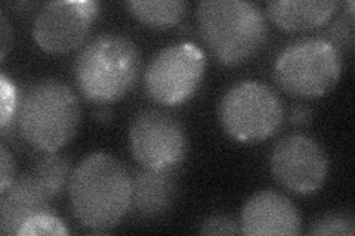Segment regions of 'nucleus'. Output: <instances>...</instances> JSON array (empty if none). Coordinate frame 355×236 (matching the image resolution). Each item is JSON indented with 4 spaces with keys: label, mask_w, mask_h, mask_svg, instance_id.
I'll return each mask as SVG.
<instances>
[{
    "label": "nucleus",
    "mask_w": 355,
    "mask_h": 236,
    "mask_svg": "<svg viewBox=\"0 0 355 236\" xmlns=\"http://www.w3.org/2000/svg\"><path fill=\"white\" fill-rule=\"evenodd\" d=\"M0 192L5 190L15 179V161L6 145H0Z\"/></svg>",
    "instance_id": "nucleus-22"
},
{
    "label": "nucleus",
    "mask_w": 355,
    "mask_h": 236,
    "mask_svg": "<svg viewBox=\"0 0 355 236\" xmlns=\"http://www.w3.org/2000/svg\"><path fill=\"white\" fill-rule=\"evenodd\" d=\"M129 146L141 167L171 170L184 161L188 138L182 121L172 112L150 108L133 117L129 127Z\"/></svg>",
    "instance_id": "nucleus-8"
},
{
    "label": "nucleus",
    "mask_w": 355,
    "mask_h": 236,
    "mask_svg": "<svg viewBox=\"0 0 355 236\" xmlns=\"http://www.w3.org/2000/svg\"><path fill=\"white\" fill-rule=\"evenodd\" d=\"M206 53L190 42L162 48L144 73V87L150 99L160 105H180L191 99L206 73Z\"/></svg>",
    "instance_id": "nucleus-7"
},
{
    "label": "nucleus",
    "mask_w": 355,
    "mask_h": 236,
    "mask_svg": "<svg viewBox=\"0 0 355 236\" xmlns=\"http://www.w3.org/2000/svg\"><path fill=\"white\" fill-rule=\"evenodd\" d=\"M309 235L315 236H352L355 233V221L351 211H330L320 216L311 224Z\"/></svg>",
    "instance_id": "nucleus-17"
},
{
    "label": "nucleus",
    "mask_w": 355,
    "mask_h": 236,
    "mask_svg": "<svg viewBox=\"0 0 355 236\" xmlns=\"http://www.w3.org/2000/svg\"><path fill=\"white\" fill-rule=\"evenodd\" d=\"M19 96L17 93L15 84L9 80V77L0 74V129L2 136H8L12 130L14 122H17Z\"/></svg>",
    "instance_id": "nucleus-19"
},
{
    "label": "nucleus",
    "mask_w": 355,
    "mask_h": 236,
    "mask_svg": "<svg viewBox=\"0 0 355 236\" xmlns=\"http://www.w3.org/2000/svg\"><path fill=\"white\" fill-rule=\"evenodd\" d=\"M30 173L51 198L58 197L69 185L70 161L57 152H43L33 163Z\"/></svg>",
    "instance_id": "nucleus-16"
},
{
    "label": "nucleus",
    "mask_w": 355,
    "mask_h": 236,
    "mask_svg": "<svg viewBox=\"0 0 355 236\" xmlns=\"http://www.w3.org/2000/svg\"><path fill=\"white\" fill-rule=\"evenodd\" d=\"M291 121L297 126H305L313 121V109L306 105H293L291 109Z\"/></svg>",
    "instance_id": "nucleus-24"
},
{
    "label": "nucleus",
    "mask_w": 355,
    "mask_h": 236,
    "mask_svg": "<svg viewBox=\"0 0 355 236\" xmlns=\"http://www.w3.org/2000/svg\"><path fill=\"white\" fill-rule=\"evenodd\" d=\"M218 118L231 139L258 143L279 131L284 120V107L280 96L268 84L243 80L222 96Z\"/></svg>",
    "instance_id": "nucleus-6"
},
{
    "label": "nucleus",
    "mask_w": 355,
    "mask_h": 236,
    "mask_svg": "<svg viewBox=\"0 0 355 236\" xmlns=\"http://www.w3.org/2000/svg\"><path fill=\"white\" fill-rule=\"evenodd\" d=\"M130 177L132 194L129 211L132 216L141 221H153L168 215L180 190L178 168L153 170V168L141 167Z\"/></svg>",
    "instance_id": "nucleus-12"
},
{
    "label": "nucleus",
    "mask_w": 355,
    "mask_h": 236,
    "mask_svg": "<svg viewBox=\"0 0 355 236\" xmlns=\"http://www.w3.org/2000/svg\"><path fill=\"white\" fill-rule=\"evenodd\" d=\"M101 5L95 0H55L43 5L33 22V39L49 53H67L82 46Z\"/></svg>",
    "instance_id": "nucleus-10"
},
{
    "label": "nucleus",
    "mask_w": 355,
    "mask_h": 236,
    "mask_svg": "<svg viewBox=\"0 0 355 236\" xmlns=\"http://www.w3.org/2000/svg\"><path fill=\"white\" fill-rule=\"evenodd\" d=\"M12 27L9 26L5 14H0V58L2 60H5L10 44H12Z\"/></svg>",
    "instance_id": "nucleus-23"
},
{
    "label": "nucleus",
    "mask_w": 355,
    "mask_h": 236,
    "mask_svg": "<svg viewBox=\"0 0 355 236\" xmlns=\"http://www.w3.org/2000/svg\"><path fill=\"white\" fill-rule=\"evenodd\" d=\"M275 182L288 192L315 194L329 174V158L321 145L302 133H291L275 143L270 156Z\"/></svg>",
    "instance_id": "nucleus-9"
},
{
    "label": "nucleus",
    "mask_w": 355,
    "mask_h": 236,
    "mask_svg": "<svg viewBox=\"0 0 355 236\" xmlns=\"http://www.w3.org/2000/svg\"><path fill=\"white\" fill-rule=\"evenodd\" d=\"M19 236H30V235H69L67 224L57 217V215H39L31 217L22 224Z\"/></svg>",
    "instance_id": "nucleus-20"
},
{
    "label": "nucleus",
    "mask_w": 355,
    "mask_h": 236,
    "mask_svg": "<svg viewBox=\"0 0 355 236\" xmlns=\"http://www.w3.org/2000/svg\"><path fill=\"white\" fill-rule=\"evenodd\" d=\"M80 125L79 99L58 78L33 82L19 96L17 127L28 145L57 152L69 145Z\"/></svg>",
    "instance_id": "nucleus-4"
},
{
    "label": "nucleus",
    "mask_w": 355,
    "mask_h": 236,
    "mask_svg": "<svg viewBox=\"0 0 355 236\" xmlns=\"http://www.w3.org/2000/svg\"><path fill=\"white\" fill-rule=\"evenodd\" d=\"M125 6L141 24L151 28L175 27L188 12L184 0H129Z\"/></svg>",
    "instance_id": "nucleus-15"
},
{
    "label": "nucleus",
    "mask_w": 355,
    "mask_h": 236,
    "mask_svg": "<svg viewBox=\"0 0 355 236\" xmlns=\"http://www.w3.org/2000/svg\"><path fill=\"white\" fill-rule=\"evenodd\" d=\"M340 73V52L324 37H305L287 44L274 64V78L282 91L305 99L329 93Z\"/></svg>",
    "instance_id": "nucleus-5"
},
{
    "label": "nucleus",
    "mask_w": 355,
    "mask_h": 236,
    "mask_svg": "<svg viewBox=\"0 0 355 236\" xmlns=\"http://www.w3.org/2000/svg\"><path fill=\"white\" fill-rule=\"evenodd\" d=\"M200 36L224 65H240L257 56L268 42L263 10L248 0H203L197 5Z\"/></svg>",
    "instance_id": "nucleus-3"
},
{
    "label": "nucleus",
    "mask_w": 355,
    "mask_h": 236,
    "mask_svg": "<svg viewBox=\"0 0 355 236\" xmlns=\"http://www.w3.org/2000/svg\"><path fill=\"white\" fill-rule=\"evenodd\" d=\"M240 226L241 233L249 236H293L302 232V216L287 197L266 189L246 201Z\"/></svg>",
    "instance_id": "nucleus-11"
},
{
    "label": "nucleus",
    "mask_w": 355,
    "mask_h": 236,
    "mask_svg": "<svg viewBox=\"0 0 355 236\" xmlns=\"http://www.w3.org/2000/svg\"><path fill=\"white\" fill-rule=\"evenodd\" d=\"M202 235H239L241 233L240 223L224 215H215L207 217L202 226H200Z\"/></svg>",
    "instance_id": "nucleus-21"
},
{
    "label": "nucleus",
    "mask_w": 355,
    "mask_h": 236,
    "mask_svg": "<svg viewBox=\"0 0 355 236\" xmlns=\"http://www.w3.org/2000/svg\"><path fill=\"white\" fill-rule=\"evenodd\" d=\"M67 189L76 220L94 232L116 228L129 212L132 177L108 152L85 156L71 172Z\"/></svg>",
    "instance_id": "nucleus-1"
},
{
    "label": "nucleus",
    "mask_w": 355,
    "mask_h": 236,
    "mask_svg": "<svg viewBox=\"0 0 355 236\" xmlns=\"http://www.w3.org/2000/svg\"><path fill=\"white\" fill-rule=\"evenodd\" d=\"M141 74V53L120 33H99L80 49L74 62V80L94 104L107 105L125 98Z\"/></svg>",
    "instance_id": "nucleus-2"
},
{
    "label": "nucleus",
    "mask_w": 355,
    "mask_h": 236,
    "mask_svg": "<svg viewBox=\"0 0 355 236\" xmlns=\"http://www.w3.org/2000/svg\"><path fill=\"white\" fill-rule=\"evenodd\" d=\"M354 8L355 3L351 0L347 3L345 12L331 21L326 30V40L339 52H351L354 49Z\"/></svg>",
    "instance_id": "nucleus-18"
},
{
    "label": "nucleus",
    "mask_w": 355,
    "mask_h": 236,
    "mask_svg": "<svg viewBox=\"0 0 355 236\" xmlns=\"http://www.w3.org/2000/svg\"><path fill=\"white\" fill-rule=\"evenodd\" d=\"M39 215H55L52 198L44 192L33 174L14 179L0 192V233L18 235L22 224Z\"/></svg>",
    "instance_id": "nucleus-13"
},
{
    "label": "nucleus",
    "mask_w": 355,
    "mask_h": 236,
    "mask_svg": "<svg viewBox=\"0 0 355 236\" xmlns=\"http://www.w3.org/2000/svg\"><path fill=\"white\" fill-rule=\"evenodd\" d=\"M339 0H277L266 3V15L287 33L314 30L336 14Z\"/></svg>",
    "instance_id": "nucleus-14"
}]
</instances>
